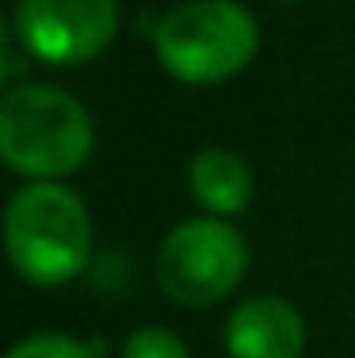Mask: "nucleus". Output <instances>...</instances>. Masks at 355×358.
<instances>
[{
    "mask_svg": "<svg viewBox=\"0 0 355 358\" xmlns=\"http://www.w3.org/2000/svg\"><path fill=\"white\" fill-rule=\"evenodd\" d=\"M249 271V244L225 217H191L160 241L157 278L176 305L207 309L241 286Z\"/></svg>",
    "mask_w": 355,
    "mask_h": 358,
    "instance_id": "nucleus-4",
    "label": "nucleus"
},
{
    "mask_svg": "<svg viewBox=\"0 0 355 358\" xmlns=\"http://www.w3.org/2000/svg\"><path fill=\"white\" fill-rule=\"evenodd\" d=\"M191 194L210 217H237L252 199V172L244 157L225 145H207L191 157L188 168Z\"/></svg>",
    "mask_w": 355,
    "mask_h": 358,
    "instance_id": "nucleus-7",
    "label": "nucleus"
},
{
    "mask_svg": "<svg viewBox=\"0 0 355 358\" xmlns=\"http://www.w3.org/2000/svg\"><path fill=\"white\" fill-rule=\"evenodd\" d=\"M286 4H291V0H286Z\"/></svg>",
    "mask_w": 355,
    "mask_h": 358,
    "instance_id": "nucleus-10",
    "label": "nucleus"
},
{
    "mask_svg": "<svg viewBox=\"0 0 355 358\" xmlns=\"http://www.w3.org/2000/svg\"><path fill=\"white\" fill-rule=\"evenodd\" d=\"M8 358H96L81 339L62 336V331H39V336H27L8 351Z\"/></svg>",
    "mask_w": 355,
    "mask_h": 358,
    "instance_id": "nucleus-9",
    "label": "nucleus"
},
{
    "mask_svg": "<svg viewBox=\"0 0 355 358\" xmlns=\"http://www.w3.org/2000/svg\"><path fill=\"white\" fill-rule=\"evenodd\" d=\"M118 0H20L15 35L46 65H84L115 42Z\"/></svg>",
    "mask_w": 355,
    "mask_h": 358,
    "instance_id": "nucleus-5",
    "label": "nucleus"
},
{
    "mask_svg": "<svg viewBox=\"0 0 355 358\" xmlns=\"http://www.w3.org/2000/svg\"><path fill=\"white\" fill-rule=\"evenodd\" d=\"M306 320L286 297L260 294L241 301L225 320L230 358H302L306 355Z\"/></svg>",
    "mask_w": 355,
    "mask_h": 358,
    "instance_id": "nucleus-6",
    "label": "nucleus"
},
{
    "mask_svg": "<svg viewBox=\"0 0 355 358\" xmlns=\"http://www.w3.org/2000/svg\"><path fill=\"white\" fill-rule=\"evenodd\" d=\"M96 130L81 99L54 84H20L0 99V157L27 179H62L88 160Z\"/></svg>",
    "mask_w": 355,
    "mask_h": 358,
    "instance_id": "nucleus-2",
    "label": "nucleus"
},
{
    "mask_svg": "<svg viewBox=\"0 0 355 358\" xmlns=\"http://www.w3.org/2000/svg\"><path fill=\"white\" fill-rule=\"evenodd\" d=\"M118 358H191L188 343L168 328H138L126 336Z\"/></svg>",
    "mask_w": 355,
    "mask_h": 358,
    "instance_id": "nucleus-8",
    "label": "nucleus"
},
{
    "mask_svg": "<svg viewBox=\"0 0 355 358\" xmlns=\"http://www.w3.org/2000/svg\"><path fill=\"white\" fill-rule=\"evenodd\" d=\"M256 20L237 0H183L160 15L153 50L165 73L191 88L233 80L256 57Z\"/></svg>",
    "mask_w": 355,
    "mask_h": 358,
    "instance_id": "nucleus-3",
    "label": "nucleus"
},
{
    "mask_svg": "<svg viewBox=\"0 0 355 358\" xmlns=\"http://www.w3.org/2000/svg\"><path fill=\"white\" fill-rule=\"evenodd\" d=\"M4 248L20 278L65 286L92 259V217L57 179H31L4 214Z\"/></svg>",
    "mask_w": 355,
    "mask_h": 358,
    "instance_id": "nucleus-1",
    "label": "nucleus"
}]
</instances>
